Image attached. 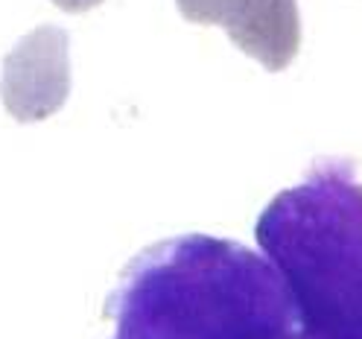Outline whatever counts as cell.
<instances>
[{
	"label": "cell",
	"mask_w": 362,
	"mask_h": 339,
	"mask_svg": "<svg viewBox=\"0 0 362 339\" xmlns=\"http://www.w3.org/2000/svg\"><path fill=\"white\" fill-rule=\"evenodd\" d=\"M71 94V56L67 33L44 24L21 38L4 59L0 100L18 123L53 117Z\"/></svg>",
	"instance_id": "cell-1"
},
{
	"label": "cell",
	"mask_w": 362,
	"mask_h": 339,
	"mask_svg": "<svg viewBox=\"0 0 362 339\" xmlns=\"http://www.w3.org/2000/svg\"><path fill=\"white\" fill-rule=\"evenodd\" d=\"M225 33L237 47L266 71H284L301 47V15L296 0H240L225 21Z\"/></svg>",
	"instance_id": "cell-2"
},
{
	"label": "cell",
	"mask_w": 362,
	"mask_h": 339,
	"mask_svg": "<svg viewBox=\"0 0 362 339\" xmlns=\"http://www.w3.org/2000/svg\"><path fill=\"white\" fill-rule=\"evenodd\" d=\"M178 12L185 15L190 24H222L231 18V12L240 6V0H175Z\"/></svg>",
	"instance_id": "cell-3"
},
{
	"label": "cell",
	"mask_w": 362,
	"mask_h": 339,
	"mask_svg": "<svg viewBox=\"0 0 362 339\" xmlns=\"http://www.w3.org/2000/svg\"><path fill=\"white\" fill-rule=\"evenodd\" d=\"M103 0H53V6H59L62 12H71V15H82L88 9L100 6Z\"/></svg>",
	"instance_id": "cell-4"
}]
</instances>
